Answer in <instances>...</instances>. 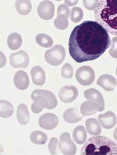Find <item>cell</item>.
I'll return each mask as SVG.
<instances>
[{
	"instance_id": "cell-8",
	"label": "cell",
	"mask_w": 117,
	"mask_h": 155,
	"mask_svg": "<svg viewBox=\"0 0 117 155\" xmlns=\"http://www.w3.org/2000/svg\"><path fill=\"white\" fill-rule=\"evenodd\" d=\"M10 65L15 68H27L28 66L29 58L27 52L24 50L11 54L10 56Z\"/></svg>"
},
{
	"instance_id": "cell-11",
	"label": "cell",
	"mask_w": 117,
	"mask_h": 155,
	"mask_svg": "<svg viewBox=\"0 0 117 155\" xmlns=\"http://www.w3.org/2000/svg\"><path fill=\"white\" fill-rule=\"evenodd\" d=\"M58 118L52 113H46L41 116L39 120L40 127L44 129L51 130L57 126L59 124Z\"/></svg>"
},
{
	"instance_id": "cell-20",
	"label": "cell",
	"mask_w": 117,
	"mask_h": 155,
	"mask_svg": "<svg viewBox=\"0 0 117 155\" xmlns=\"http://www.w3.org/2000/svg\"><path fill=\"white\" fill-rule=\"evenodd\" d=\"M17 117L18 123L21 125H25L29 122L30 116L28 107L25 104H20L18 106Z\"/></svg>"
},
{
	"instance_id": "cell-2",
	"label": "cell",
	"mask_w": 117,
	"mask_h": 155,
	"mask_svg": "<svg viewBox=\"0 0 117 155\" xmlns=\"http://www.w3.org/2000/svg\"><path fill=\"white\" fill-rule=\"evenodd\" d=\"M96 22L107 32L113 35L117 34V1L101 0L94 10Z\"/></svg>"
},
{
	"instance_id": "cell-7",
	"label": "cell",
	"mask_w": 117,
	"mask_h": 155,
	"mask_svg": "<svg viewBox=\"0 0 117 155\" xmlns=\"http://www.w3.org/2000/svg\"><path fill=\"white\" fill-rule=\"evenodd\" d=\"M59 148L64 155H75L76 153V146L72 140L69 134L67 132L61 134Z\"/></svg>"
},
{
	"instance_id": "cell-24",
	"label": "cell",
	"mask_w": 117,
	"mask_h": 155,
	"mask_svg": "<svg viewBox=\"0 0 117 155\" xmlns=\"http://www.w3.org/2000/svg\"><path fill=\"white\" fill-rule=\"evenodd\" d=\"M15 8L20 15H27L30 13L32 10L31 2L27 0H18L15 3Z\"/></svg>"
},
{
	"instance_id": "cell-27",
	"label": "cell",
	"mask_w": 117,
	"mask_h": 155,
	"mask_svg": "<svg viewBox=\"0 0 117 155\" xmlns=\"http://www.w3.org/2000/svg\"><path fill=\"white\" fill-rule=\"evenodd\" d=\"M55 27L60 30H65L69 25V22L67 17L62 15H57L54 21Z\"/></svg>"
},
{
	"instance_id": "cell-18",
	"label": "cell",
	"mask_w": 117,
	"mask_h": 155,
	"mask_svg": "<svg viewBox=\"0 0 117 155\" xmlns=\"http://www.w3.org/2000/svg\"><path fill=\"white\" fill-rule=\"evenodd\" d=\"M87 130L90 135L96 136L100 135L102 129L100 123L95 118H89L85 122Z\"/></svg>"
},
{
	"instance_id": "cell-29",
	"label": "cell",
	"mask_w": 117,
	"mask_h": 155,
	"mask_svg": "<svg viewBox=\"0 0 117 155\" xmlns=\"http://www.w3.org/2000/svg\"><path fill=\"white\" fill-rule=\"evenodd\" d=\"M61 74L62 77L65 79H70L72 78L74 75V70L71 64H65L62 68Z\"/></svg>"
},
{
	"instance_id": "cell-33",
	"label": "cell",
	"mask_w": 117,
	"mask_h": 155,
	"mask_svg": "<svg viewBox=\"0 0 117 155\" xmlns=\"http://www.w3.org/2000/svg\"><path fill=\"white\" fill-rule=\"evenodd\" d=\"M117 38H113L112 40V46L109 51L110 54L114 58H116Z\"/></svg>"
},
{
	"instance_id": "cell-17",
	"label": "cell",
	"mask_w": 117,
	"mask_h": 155,
	"mask_svg": "<svg viewBox=\"0 0 117 155\" xmlns=\"http://www.w3.org/2000/svg\"><path fill=\"white\" fill-rule=\"evenodd\" d=\"M63 118L67 122L74 124L81 121L83 117L82 115L80 114L77 109L70 108L65 111Z\"/></svg>"
},
{
	"instance_id": "cell-1",
	"label": "cell",
	"mask_w": 117,
	"mask_h": 155,
	"mask_svg": "<svg viewBox=\"0 0 117 155\" xmlns=\"http://www.w3.org/2000/svg\"><path fill=\"white\" fill-rule=\"evenodd\" d=\"M107 31L96 21H86L74 28L69 41L70 55L77 62L96 60L110 46Z\"/></svg>"
},
{
	"instance_id": "cell-14",
	"label": "cell",
	"mask_w": 117,
	"mask_h": 155,
	"mask_svg": "<svg viewBox=\"0 0 117 155\" xmlns=\"http://www.w3.org/2000/svg\"><path fill=\"white\" fill-rule=\"evenodd\" d=\"M14 82L15 86L18 90H27L29 85L28 76L25 72L18 71L15 73L14 76Z\"/></svg>"
},
{
	"instance_id": "cell-13",
	"label": "cell",
	"mask_w": 117,
	"mask_h": 155,
	"mask_svg": "<svg viewBox=\"0 0 117 155\" xmlns=\"http://www.w3.org/2000/svg\"><path fill=\"white\" fill-rule=\"evenodd\" d=\"M97 84L102 87L107 91H112L114 90L117 85L116 79L109 74H104L99 78Z\"/></svg>"
},
{
	"instance_id": "cell-30",
	"label": "cell",
	"mask_w": 117,
	"mask_h": 155,
	"mask_svg": "<svg viewBox=\"0 0 117 155\" xmlns=\"http://www.w3.org/2000/svg\"><path fill=\"white\" fill-rule=\"evenodd\" d=\"M59 140L56 137H53L50 139L49 143L48 148L51 154H56V150Z\"/></svg>"
},
{
	"instance_id": "cell-32",
	"label": "cell",
	"mask_w": 117,
	"mask_h": 155,
	"mask_svg": "<svg viewBox=\"0 0 117 155\" xmlns=\"http://www.w3.org/2000/svg\"><path fill=\"white\" fill-rule=\"evenodd\" d=\"M99 1H83L84 6L87 10H92L95 9Z\"/></svg>"
},
{
	"instance_id": "cell-23",
	"label": "cell",
	"mask_w": 117,
	"mask_h": 155,
	"mask_svg": "<svg viewBox=\"0 0 117 155\" xmlns=\"http://www.w3.org/2000/svg\"><path fill=\"white\" fill-rule=\"evenodd\" d=\"M73 137L78 144H82L86 141L87 135L86 130L82 125H79L75 129L73 132Z\"/></svg>"
},
{
	"instance_id": "cell-3",
	"label": "cell",
	"mask_w": 117,
	"mask_h": 155,
	"mask_svg": "<svg viewBox=\"0 0 117 155\" xmlns=\"http://www.w3.org/2000/svg\"><path fill=\"white\" fill-rule=\"evenodd\" d=\"M116 143L111 139L102 136L90 137L81 150L80 154L116 155Z\"/></svg>"
},
{
	"instance_id": "cell-34",
	"label": "cell",
	"mask_w": 117,
	"mask_h": 155,
	"mask_svg": "<svg viewBox=\"0 0 117 155\" xmlns=\"http://www.w3.org/2000/svg\"><path fill=\"white\" fill-rule=\"evenodd\" d=\"M6 56L2 51H0V68L4 67L6 65Z\"/></svg>"
},
{
	"instance_id": "cell-4",
	"label": "cell",
	"mask_w": 117,
	"mask_h": 155,
	"mask_svg": "<svg viewBox=\"0 0 117 155\" xmlns=\"http://www.w3.org/2000/svg\"><path fill=\"white\" fill-rule=\"evenodd\" d=\"M31 97L34 101L31 105V110L35 114H39L44 108L54 109L58 105L55 95L48 90H35L31 94Z\"/></svg>"
},
{
	"instance_id": "cell-6",
	"label": "cell",
	"mask_w": 117,
	"mask_h": 155,
	"mask_svg": "<svg viewBox=\"0 0 117 155\" xmlns=\"http://www.w3.org/2000/svg\"><path fill=\"white\" fill-rule=\"evenodd\" d=\"M76 78L80 84L83 86H88L93 82L95 78V73L89 66H84L77 71Z\"/></svg>"
},
{
	"instance_id": "cell-12",
	"label": "cell",
	"mask_w": 117,
	"mask_h": 155,
	"mask_svg": "<svg viewBox=\"0 0 117 155\" xmlns=\"http://www.w3.org/2000/svg\"><path fill=\"white\" fill-rule=\"evenodd\" d=\"M84 96L89 100L96 104L99 107V112H102L105 109V102L103 97L98 90L92 88L85 91Z\"/></svg>"
},
{
	"instance_id": "cell-5",
	"label": "cell",
	"mask_w": 117,
	"mask_h": 155,
	"mask_svg": "<svg viewBox=\"0 0 117 155\" xmlns=\"http://www.w3.org/2000/svg\"><path fill=\"white\" fill-rule=\"evenodd\" d=\"M66 56L65 49L62 45H57L47 50L45 54V60L53 66L60 65L63 62Z\"/></svg>"
},
{
	"instance_id": "cell-36",
	"label": "cell",
	"mask_w": 117,
	"mask_h": 155,
	"mask_svg": "<svg viewBox=\"0 0 117 155\" xmlns=\"http://www.w3.org/2000/svg\"><path fill=\"white\" fill-rule=\"evenodd\" d=\"M4 151V149L1 144H0V153H2Z\"/></svg>"
},
{
	"instance_id": "cell-35",
	"label": "cell",
	"mask_w": 117,
	"mask_h": 155,
	"mask_svg": "<svg viewBox=\"0 0 117 155\" xmlns=\"http://www.w3.org/2000/svg\"><path fill=\"white\" fill-rule=\"evenodd\" d=\"M78 1H65V3L66 5L69 6H75L78 3Z\"/></svg>"
},
{
	"instance_id": "cell-15",
	"label": "cell",
	"mask_w": 117,
	"mask_h": 155,
	"mask_svg": "<svg viewBox=\"0 0 117 155\" xmlns=\"http://www.w3.org/2000/svg\"><path fill=\"white\" fill-rule=\"evenodd\" d=\"M99 123L105 129H111L115 126L117 120L116 116L112 111H109L99 116Z\"/></svg>"
},
{
	"instance_id": "cell-26",
	"label": "cell",
	"mask_w": 117,
	"mask_h": 155,
	"mask_svg": "<svg viewBox=\"0 0 117 155\" xmlns=\"http://www.w3.org/2000/svg\"><path fill=\"white\" fill-rule=\"evenodd\" d=\"M36 41L40 46L45 48H50L53 44V41L52 38L44 34L37 35L36 37Z\"/></svg>"
},
{
	"instance_id": "cell-28",
	"label": "cell",
	"mask_w": 117,
	"mask_h": 155,
	"mask_svg": "<svg viewBox=\"0 0 117 155\" xmlns=\"http://www.w3.org/2000/svg\"><path fill=\"white\" fill-rule=\"evenodd\" d=\"M71 19L74 23H78L83 18V13L81 8L78 7H74L71 11Z\"/></svg>"
},
{
	"instance_id": "cell-21",
	"label": "cell",
	"mask_w": 117,
	"mask_h": 155,
	"mask_svg": "<svg viewBox=\"0 0 117 155\" xmlns=\"http://www.w3.org/2000/svg\"><path fill=\"white\" fill-rule=\"evenodd\" d=\"M14 107L13 104L8 101L0 100V117L8 118L13 115Z\"/></svg>"
},
{
	"instance_id": "cell-9",
	"label": "cell",
	"mask_w": 117,
	"mask_h": 155,
	"mask_svg": "<svg viewBox=\"0 0 117 155\" xmlns=\"http://www.w3.org/2000/svg\"><path fill=\"white\" fill-rule=\"evenodd\" d=\"M55 5L50 1H43L38 5V15L44 20H50L53 18L55 15Z\"/></svg>"
},
{
	"instance_id": "cell-31",
	"label": "cell",
	"mask_w": 117,
	"mask_h": 155,
	"mask_svg": "<svg viewBox=\"0 0 117 155\" xmlns=\"http://www.w3.org/2000/svg\"><path fill=\"white\" fill-rule=\"evenodd\" d=\"M69 8L65 4H61L58 8L57 15H64L68 18L69 17Z\"/></svg>"
},
{
	"instance_id": "cell-22",
	"label": "cell",
	"mask_w": 117,
	"mask_h": 155,
	"mask_svg": "<svg viewBox=\"0 0 117 155\" xmlns=\"http://www.w3.org/2000/svg\"><path fill=\"white\" fill-rule=\"evenodd\" d=\"M22 40L20 34L16 32L12 33L8 36L7 43L9 48L13 50H16L22 46Z\"/></svg>"
},
{
	"instance_id": "cell-16",
	"label": "cell",
	"mask_w": 117,
	"mask_h": 155,
	"mask_svg": "<svg viewBox=\"0 0 117 155\" xmlns=\"http://www.w3.org/2000/svg\"><path fill=\"white\" fill-rule=\"evenodd\" d=\"M31 74L33 83L38 86L44 84L46 81L44 70L39 66H36L31 69Z\"/></svg>"
},
{
	"instance_id": "cell-19",
	"label": "cell",
	"mask_w": 117,
	"mask_h": 155,
	"mask_svg": "<svg viewBox=\"0 0 117 155\" xmlns=\"http://www.w3.org/2000/svg\"><path fill=\"white\" fill-rule=\"evenodd\" d=\"M99 111V107L95 103L90 100L84 102L80 107V112L83 116H89Z\"/></svg>"
},
{
	"instance_id": "cell-10",
	"label": "cell",
	"mask_w": 117,
	"mask_h": 155,
	"mask_svg": "<svg viewBox=\"0 0 117 155\" xmlns=\"http://www.w3.org/2000/svg\"><path fill=\"white\" fill-rule=\"evenodd\" d=\"M60 100L65 103H69L76 100L79 95L77 88L73 86H67L60 89L59 93Z\"/></svg>"
},
{
	"instance_id": "cell-25",
	"label": "cell",
	"mask_w": 117,
	"mask_h": 155,
	"mask_svg": "<svg viewBox=\"0 0 117 155\" xmlns=\"http://www.w3.org/2000/svg\"><path fill=\"white\" fill-rule=\"evenodd\" d=\"M30 139L33 143L38 145H42L46 143L48 140V137L44 132L36 130L31 133Z\"/></svg>"
}]
</instances>
